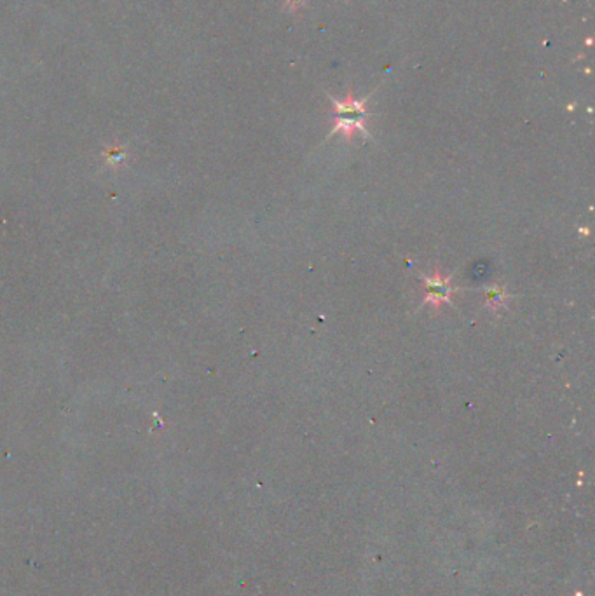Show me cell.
Listing matches in <instances>:
<instances>
[{
  "label": "cell",
  "instance_id": "cell-1",
  "mask_svg": "<svg viewBox=\"0 0 595 596\" xmlns=\"http://www.w3.org/2000/svg\"><path fill=\"white\" fill-rule=\"evenodd\" d=\"M327 96L328 100H330L332 107H334L335 113L334 127H332V131L328 133L327 138L341 133L342 136L346 138V141H351L356 133H362L363 136L369 140L370 133L365 127V120L369 119L370 113L365 105L370 100V96H372V93H370L369 96H365V98H356L353 89L348 88V95H346L344 100H335L334 96L330 95Z\"/></svg>",
  "mask_w": 595,
  "mask_h": 596
},
{
  "label": "cell",
  "instance_id": "cell-2",
  "mask_svg": "<svg viewBox=\"0 0 595 596\" xmlns=\"http://www.w3.org/2000/svg\"><path fill=\"white\" fill-rule=\"evenodd\" d=\"M454 274L444 276L442 270H435L433 276H424L421 274V279L424 283V306H431L435 311H440L444 304H451V297L458 291V288L452 284Z\"/></svg>",
  "mask_w": 595,
  "mask_h": 596
},
{
  "label": "cell",
  "instance_id": "cell-3",
  "mask_svg": "<svg viewBox=\"0 0 595 596\" xmlns=\"http://www.w3.org/2000/svg\"><path fill=\"white\" fill-rule=\"evenodd\" d=\"M508 293L504 291L503 284H493V286H489L486 290V304H484V307L486 309L494 311V313H497V311L501 309H507V300H508Z\"/></svg>",
  "mask_w": 595,
  "mask_h": 596
},
{
  "label": "cell",
  "instance_id": "cell-4",
  "mask_svg": "<svg viewBox=\"0 0 595 596\" xmlns=\"http://www.w3.org/2000/svg\"><path fill=\"white\" fill-rule=\"evenodd\" d=\"M285 4H286V8L290 9V11L297 13V11H300L304 6H306V0H285Z\"/></svg>",
  "mask_w": 595,
  "mask_h": 596
}]
</instances>
